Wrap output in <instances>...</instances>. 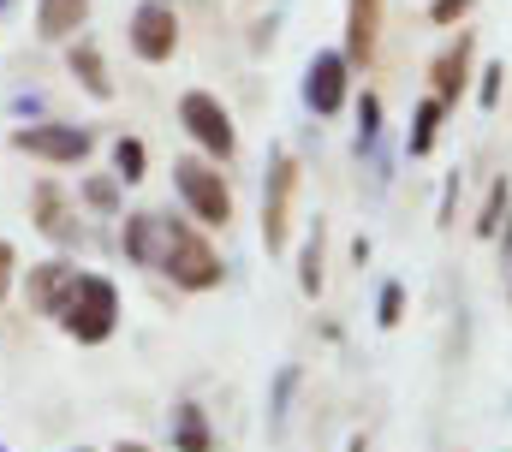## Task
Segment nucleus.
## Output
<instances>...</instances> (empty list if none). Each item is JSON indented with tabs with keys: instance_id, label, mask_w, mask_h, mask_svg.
I'll return each mask as SVG.
<instances>
[{
	"instance_id": "obj_16",
	"label": "nucleus",
	"mask_w": 512,
	"mask_h": 452,
	"mask_svg": "<svg viewBox=\"0 0 512 452\" xmlns=\"http://www.w3.org/2000/svg\"><path fill=\"white\" fill-rule=\"evenodd\" d=\"M179 447H185V452H203V447H209V435H203V417H197L191 405L179 411Z\"/></svg>"
},
{
	"instance_id": "obj_11",
	"label": "nucleus",
	"mask_w": 512,
	"mask_h": 452,
	"mask_svg": "<svg viewBox=\"0 0 512 452\" xmlns=\"http://www.w3.org/2000/svg\"><path fill=\"white\" fill-rule=\"evenodd\" d=\"M84 18H90V0H36V30L48 42H66Z\"/></svg>"
},
{
	"instance_id": "obj_20",
	"label": "nucleus",
	"mask_w": 512,
	"mask_h": 452,
	"mask_svg": "<svg viewBox=\"0 0 512 452\" xmlns=\"http://www.w3.org/2000/svg\"><path fill=\"white\" fill-rule=\"evenodd\" d=\"M399 304H405V292H399V286H387V292H382V322H387V328L399 322Z\"/></svg>"
},
{
	"instance_id": "obj_2",
	"label": "nucleus",
	"mask_w": 512,
	"mask_h": 452,
	"mask_svg": "<svg viewBox=\"0 0 512 452\" xmlns=\"http://www.w3.org/2000/svg\"><path fill=\"white\" fill-rule=\"evenodd\" d=\"M60 322H66V334L72 339L102 345V339L114 334V322H120V298H114V286H108L102 274H78V286H72Z\"/></svg>"
},
{
	"instance_id": "obj_1",
	"label": "nucleus",
	"mask_w": 512,
	"mask_h": 452,
	"mask_svg": "<svg viewBox=\"0 0 512 452\" xmlns=\"http://www.w3.org/2000/svg\"><path fill=\"white\" fill-rule=\"evenodd\" d=\"M126 256L155 268V274H173L179 286L191 292H209L221 286V256L191 232V226L167 221V215H131L126 221Z\"/></svg>"
},
{
	"instance_id": "obj_14",
	"label": "nucleus",
	"mask_w": 512,
	"mask_h": 452,
	"mask_svg": "<svg viewBox=\"0 0 512 452\" xmlns=\"http://www.w3.org/2000/svg\"><path fill=\"white\" fill-rule=\"evenodd\" d=\"M435 125H441V102H423V108H417V131H411V155H429Z\"/></svg>"
},
{
	"instance_id": "obj_8",
	"label": "nucleus",
	"mask_w": 512,
	"mask_h": 452,
	"mask_svg": "<svg viewBox=\"0 0 512 452\" xmlns=\"http://www.w3.org/2000/svg\"><path fill=\"white\" fill-rule=\"evenodd\" d=\"M292 185H298V167H292V155H280V161H274V179H268V203H262V238H268V250H280V244H286Z\"/></svg>"
},
{
	"instance_id": "obj_15",
	"label": "nucleus",
	"mask_w": 512,
	"mask_h": 452,
	"mask_svg": "<svg viewBox=\"0 0 512 452\" xmlns=\"http://www.w3.org/2000/svg\"><path fill=\"white\" fill-rule=\"evenodd\" d=\"M114 167H120V179H143V143H137V137H120V143H114Z\"/></svg>"
},
{
	"instance_id": "obj_24",
	"label": "nucleus",
	"mask_w": 512,
	"mask_h": 452,
	"mask_svg": "<svg viewBox=\"0 0 512 452\" xmlns=\"http://www.w3.org/2000/svg\"><path fill=\"white\" fill-rule=\"evenodd\" d=\"M459 12H465V0H435V18H441V24H447V18H459Z\"/></svg>"
},
{
	"instance_id": "obj_13",
	"label": "nucleus",
	"mask_w": 512,
	"mask_h": 452,
	"mask_svg": "<svg viewBox=\"0 0 512 452\" xmlns=\"http://www.w3.org/2000/svg\"><path fill=\"white\" fill-rule=\"evenodd\" d=\"M72 72L84 78V90H90V96H102V102L114 96V84H108V72H102V60H96V48H90V42H84V48H72Z\"/></svg>"
},
{
	"instance_id": "obj_7",
	"label": "nucleus",
	"mask_w": 512,
	"mask_h": 452,
	"mask_svg": "<svg viewBox=\"0 0 512 452\" xmlns=\"http://www.w3.org/2000/svg\"><path fill=\"white\" fill-rule=\"evenodd\" d=\"M304 102L316 113H340L346 102V54H316L304 72Z\"/></svg>"
},
{
	"instance_id": "obj_12",
	"label": "nucleus",
	"mask_w": 512,
	"mask_h": 452,
	"mask_svg": "<svg viewBox=\"0 0 512 452\" xmlns=\"http://www.w3.org/2000/svg\"><path fill=\"white\" fill-rule=\"evenodd\" d=\"M465 54H471V36H459V48H447V54L435 60V90H441V102H453V96L465 90Z\"/></svg>"
},
{
	"instance_id": "obj_17",
	"label": "nucleus",
	"mask_w": 512,
	"mask_h": 452,
	"mask_svg": "<svg viewBox=\"0 0 512 452\" xmlns=\"http://www.w3.org/2000/svg\"><path fill=\"white\" fill-rule=\"evenodd\" d=\"M316 286H322V226L304 244V292H316Z\"/></svg>"
},
{
	"instance_id": "obj_21",
	"label": "nucleus",
	"mask_w": 512,
	"mask_h": 452,
	"mask_svg": "<svg viewBox=\"0 0 512 452\" xmlns=\"http://www.w3.org/2000/svg\"><path fill=\"white\" fill-rule=\"evenodd\" d=\"M501 78H507L501 66H489V72H483V108H495V96H501Z\"/></svg>"
},
{
	"instance_id": "obj_3",
	"label": "nucleus",
	"mask_w": 512,
	"mask_h": 452,
	"mask_svg": "<svg viewBox=\"0 0 512 452\" xmlns=\"http://www.w3.org/2000/svg\"><path fill=\"white\" fill-rule=\"evenodd\" d=\"M173 185H179V197L191 203V215H197L203 226H227L233 221V197H227L221 173H209L203 161H179V167H173Z\"/></svg>"
},
{
	"instance_id": "obj_23",
	"label": "nucleus",
	"mask_w": 512,
	"mask_h": 452,
	"mask_svg": "<svg viewBox=\"0 0 512 452\" xmlns=\"http://www.w3.org/2000/svg\"><path fill=\"white\" fill-rule=\"evenodd\" d=\"M6 286H12V244L0 238V298H6Z\"/></svg>"
},
{
	"instance_id": "obj_25",
	"label": "nucleus",
	"mask_w": 512,
	"mask_h": 452,
	"mask_svg": "<svg viewBox=\"0 0 512 452\" xmlns=\"http://www.w3.org/2000/svg\"><path fill=\"white\" fill-rule=\"evenodd\" d=\"M120 452H149V447H137V441H131V447H120Z\"/></svg>"
},
{
	"instance_id": "obj_22",
	"label": "nucleus",
	"mask_w": 512,
	"mask_h": 452,
	"mask_svg": "<svg viewBox=\"0 0 512 452\" xmlns=\"http://www.w3.org/2000/svg\"><path fill=\"white\" fill-rule=\"evenodd\" d=\"M90 203H96V209H114V185H108V179H96V185H90Z\"/></svg>"
},
{
	"instance_id": "obj_10",
	"label": "nucleus",
	"mask_w": 512,
	"mask_h": 452,
	"mask_svg": "<svg viewBox=\"0 0 512 452\" xmlns=\"http://www.w3.org/2000/svg\"><path fill=\"white\" fill-rule=\"evenodd\" d=\"M382 36V0H352L346 6V60H370Z\"/></svg>"
},
{
	"instance_id": "obj_18",
	"label": "nucleus",
	"mask_w": 512,
	"mask_h": 452,
	"mask_svg": "<svg viewBox=\"0 0 512 452\" xmlns=\"http://www.w3.org/2000/svg\"><path fill=\"white\" fill-rule=\"evenodd\" d=\"M376 131H382V108H376V96H364V131H358V143L370 149V143H376Z\"/></svg>"
},
{
	"instance_id": "obj_19",
	"label": "nucleus",
	"mask_w": 512,
	"mask_h": 452,
	"mask_svg": "<svg viewBox=\"0 0 512 452\" xmlns=\"http://www.w3.org/2000/svg\"><path fill=\"white\" fill-rule=\"evenodd\" d=\"M501 203H507V185H495V197H489V209H483V232H495V221H501Z\"/></svg>"
},
{
	"instance_id": "obj_4",
	"label": "nucleus",
	"mask_w": 512,
	"mask_h": 452,
	"mask_svg": "<svg viewBox=\"0 0 512 452\" xmlns=\"http://www.w3.org/2000/svg\"><path fill=\"white\" fill-rule=\"evenodd\" d=\"M179 125H185V131H191L209 155H221V161H227V155H233V143H239V137H233V119H227V108H221L215 96H203V90H191V96L179 102Z\"/></svg>"
},
{
	"instance_id": "obj_5",
	"label": "nucleus",
	"mask_w": 512,
	"mask_h": 452,
	"mask_svg": "<svg viewBox=\"0 0 512 452\" xmlns=\"http://www.w3.org/2000/svg\"><path fill=\"white\" fill-rule=\"evenodd\" d=\"M12 149L42 155V161H84L90 131H78V125H24V131H12Z\"/></svg>"
},
{
	"instance_id": "obj_6",
	"label": "nucleus",
	"mask_w": 512,
	"mask_h": 452,
	"mask_svg": "<svg viewBox=\"0 0 512 452\" xmlns=\"http://www.w3.org/2000/svg\"><path fill=\"white\" fill-rule=\"evenodd\" d=\"M131 48H137L143 60H173V48H179V18H173V6H161V0L137 6V18H131Z\"/></svg>"
},
{
	"instance_id": "obj_9",
	"label": "nucleus",
	"mask_w": 512,
	"mask_h": 452,
	"mask_svg": "<svg viewBox=\"0 0 512 452\" xmlns=\"http://www.w3.org/2000/svg\"><path fill=\"white\" fill-rule=\"evenodd\" d=\"M72 286H78V268H72V262H42V268H30V304H36L42 316H60L66 298H72Z\"/></svg>"
}]
</instances>
